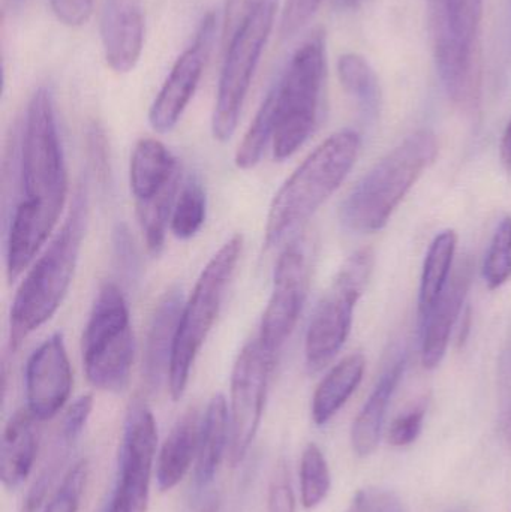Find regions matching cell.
Instances as JSON below:
<instances>
[{
  "label": "cell",
  "mask_w": 511,
  "mask_h": 512,
  "mask_svg": "<svg viewBox=\"0 0 511 512\" xmlns=\"http://www.w3.org/2000/svg\"><path fill=\"white\" fill-rule=\"evenodd\" d=\"M68 197V173L53 99L44 87L27 104L20 147V200L6 239V276L17 280L53 233Z\"/></svg>",
  "instance_id": "obj_1"
},
{
  "label": "cell",
  "mask_w": 511,
  "mask_h": 512,
  "mask_svg": "<svg viewBox=\"0 0 511 512\" xmlns=\"http://www.w3.org/2000/svg\"><path fill=\"white\" fill-rule=\"evenodd\" d=\"M87 183H81L71 210L44 254L18 286L9 312V348L18 346L57 312L77 268L89 215Z\"/></svg>",
  "instance_id": "obj_2"
},
{
  "label": "cell",
  "mask_w": 511,
  "mask_h": 512,
  "mask_svg": "<svg viewBox=\"0 0 511 512\" xmlns=\"http://www.w3.org/2000/svg\"><path fill=\"white\" fill-rule=\"evenodd\" d=\"M362 140L353 129H342L320 144L288 177L270 204L266 249L305 224L338 191L356 164Z\"/></svg>",
  "instance_id": "obj_3"
},
{
  "label": "cell",
  "mask_w": 511,
  "mask_h": 512,
  "mask_svg": "<svg viewBox=\"0 0 511 512\" xmlns=\"http://www.w3.org/2000/svg\"><path fill=\"white\" fill-rule=\"evenodd\" d=\"M438 141L428 129L408 135L392 152L354 186L339 212L351 233H378L389 224L393 212L417 180L434 164Z\"/></svg>",
  "instance_id": "obj_4"
},
{
  "label": "cell",
  "mask_w": 511,
  "mask_h": 512,
  "mask_svg": "<svg viewBox=\"0 0 511 512\" xmlns=\"http://www.w3.org/2000/svg\"><path fill=\"white\" fill-rule=\"evenodd\" d=\"M432 53L453 104L471 110L482 87L480 30L485 0H426Z\"/></svg>",
  "instance_id": "obj_5"
},
{
  "label": "cell",
  "mask_w": 511,
  "mask_h": 512,
  "mask_svg": "<svg viewBox=\"0 0 511 512\" xmlns=\"http://www.w3.org/2000/svg\"><path fill=\"white\" fill-rule=\"evenodd\" d=\"M326 77V36L315 30L291 57L275 93L273 156L291 158L317 126L321 92Z\"/></svg>",
  "instance_id": "obj_6"
},
{
  "label": "cell",
  "mask_w": 511,
  "mask_h": 512,
  "mask_svg": "<svg viewBox=\"0 0 511 512\" xmlns=\"http://www.w3.org/2000/svg\"><path fill=\"white\" fill-rule=\"evenodd\" d=\"M242 249L243 237L240 234L231 237L201 271L191 297L183 304L168 375V387L174 400L182 399L185 394L195 358L215 325Z\"/></svg>",
  "instance_id": "obj_7"
},
{
  "label": "cell",
  "mask_w": 511,
  "mask_h": 512,
  "mask_svg": "<svg viewBox=\"0 0 511 512\" xmlns=\"http://www.w3.org/2000/svg\"><path fill=\"white\" fill-rule=\"evenodd\" d=\"M87 381L99 390H125L134 364L135 340L128 304L113 282L99 288L81 339Z\"/></svg>",
  "instance_id": "obj_8"
},
{
  "label": "cell",
  "mask_w": 511,
  "mask_h": 512,
  "mask_svg": "<svg viewBox=\"0 0 511 512\" xmlns=\"http://www.w3.org/2000/svg\"><path fill=\"white\" fill-rule=\"evenodd\" d=\"M276 9L278 0H260L224 42V65L212 116V134L221 143L231 140L236 132L255 69L275 23Z\"/></svg>",
  "instance_id": "obj_9"
},
{
  "label": "cell",
  "mask_w": 511,
  "mask_h": 512,
  "mask_svg": "<svg viewBox=\"0 0 511 512\" xmlns=\"http://www.w3.org/2000/svg\"><path fill=\"white\" fill-rule=\"evenodd\" d=\"M374 261V252L369 248L351 255L315 307L305 340L309 372L324 369L347 342L354 309L368 285Z\"/></svg>",
  "instance_id": "obj_10"
},
{
  "label": "cell",
  "mask_w": 511,
  "mask_h": 512,
  "mask_svg": "<svg viewBox=\"0 0 511 512\" xmlns=\"http://www.w3.org/2000/svg\"><path fill=\"white\" fill-rule=\"evenodd\" d=\"M158 448V427L144 400L126 412L117 459V480L105 512H146Z\"/></svg>",
  "instance_id": "obj_11"
},
{
  "label": "cell",
  "mask_w": 511,
  "mask_h": 512,
  "mask_svg": "<svg viewBox=\"0 0 511 512\" xmlns=\"http://www.w3.org/2000/svg\"><path fill=\"white\" fill-rule=\"evenodd\" d=\"M276 355L260 339L251 340L240 351L231 373L228 460L237 466L245 460L263 418L270 375Z\"/></svg>",
  "instance_id": "obj_12"
},
{
  "label": "cell",
  "mask_w": 511,
  "mask_h": 512,
  "mask_svg": "<svg viewBox=\"0 0 511 512\" xmlns=\"http://www.w3.org/2000/svg\"><path fill=\"white\" fill-rule=\"evenodd\" d=\"M311 264L302 243H291L276 262L273 289L260 325V342L276 355L290 339L308 297Z\"/></svg>",
  "instance_id": "obj_13"
},
{
  "label": "cell",
  "mask_w": 511,
  "mask_h": 512,
  "mask_svg": "<svg viewBox=\"0 0 511 512\" xmlns=\"http://www.w3.org/2000/svg\"><path fill=\"white\" fill-rule=\"evenodd\" d=\"M215 26L213 14L207 15L201 21L194 44L183 51L182 56L176 60L164 86L153 101L149 111V122L159 134L173 131L191 102L212 48Z\"/></svg>",
  "instance_id": "obj_14"
},
{
  "label": "cell",
  "mask_w": 511,
  "mask_h": 512,
  "mask_svg": "<svg viewBox=\"0 0 511 512\" xmlns=\"http://www.w3.org/2000/svg\"><path fill=\"white\" fill-rule=\"evenodd\" d=\"M72 369L65 340L54 333L30 355L26 366L27 409L38 421L56 417L71 397Z\"/></svg>",
  "instance_id": "obj_15"
},
{
  "label": "cell",
  "mask_w": 511,
  "mask_h": 512,
  "mask_svg": "<svg viewBox=\"0 0 511 512\" xmlns=\"http://www.w3.org/2000/svg\"><path fill=\"white\" fill-rule=\"evenodd\" d=\"M101 39L108 66L131 72L143 51V0H102Z\"/></svg>",
  "instance_id": "obj_16"
},
{
  "label": "cell",
  "mask_w": 511,
  "mask_h": 512,
  "mask_svg": "<svg viewBox=\"0 0 511 512\" xmlns=\"http://www.w3.org/2000/svg\"><path fill=\"white\" fill-rule=\"evenodd\" d=\"M473 271V262L465 258L447 283L437 304L422 321V364L425 369H437L444 360L453 327L464 313L462 309L473 283Z\"/></svg>",
  "instance_id": "obj_17"
},
{
  "label": "cell",
  "mask_w": 511,
  "mask_h": 512,
  "mask_svg": "<svg viewBox=\"0 0 511 512\" xmlns=\"http://www.w3.org/2000/svg\"><path fill=\"white\" fill-rule=\"evenodd\" d=\"M183 304L185 301L180 288L168 289L156 304L147 331L143 358L144 378L150 390H158L170 375Z\"/></svg>",
  "instance_id": "obj_18"
},
{
  "label": "cell",
  "mask_w": 511,
  "mask_h": 512,
  "mask_svg": "<svg viewBox=\"0 0 511 512\" xmlns=\"http://www.w3.org/2000/svg\"><path fill=\"white\" fill-rule=\"evenodd\" d=\"M180 185V167L173 153L155 138L135 144L129 164V186L135 203H146Z\"/></svg>",
  "instance_id": "obj_19"
},
{
  "label": "cell",
  "mask_w": 511,
  "mask_h": 512,
  "mask_svg": "<svg viewBox=\"0 0 511 512\" xmlns=\"http://www.w3.org/2000/svg\"><path fill=\"white\" fill-rule=\"evenodd\" d=\"M405 366H407V355H396L395 360L380 376V381L377 382L371 396L354 420L351 427V445L357 457L365 459L377 450L387 408L404 376Z\"/></svg>",
  "instance_id": "obj_20"
},
{
  "label": "cell",
  "mask_w": 511,
  "mask_h": 512,
  "mask_svg": "<svg viewBox=\"0 0 511 512\" xmlns=\"http://www.w3.org/2000/svg\"><path fill=\"white\" fill-rule=\"evenodd\" d=\"M36 421L26 408L15 412L6 423L0 448V478L5 489H17L32 472L38 453Z\"/></svg>",
  "instance_id": "obj_21"
},
{
  "label": "cell",
  "mask_w": 511,
  "mask_h": 512,
  "mask_svg": "<svg viewBox=\"0 0 511 512\" xmlns=\"http://www.w3.org/2000/svg\"><path fill=\"white\" fill-rule=\"evenodd\" d=\"M201 417L197 409H189L177 420L162 444L156 460V484L161 492H170L197 460Z\"/></svg>",
  "instance_id": "obj_22"
},
{
  "label": "cell",
  "mask_w": 511,
  "mask_h": 512,
  "mask_svg": "<svg viewBox=\"0 0 511 512\" xmlns=\"http://www.w3.org/2000/svg\"><path fill=\"white\" fill-rule=\"evenodd\" d=\"M230 408L222 394H216L201 417L200 442L195 460V484L200 489L215 480L219 465L230 448Z\"/></svg>",
  "instance_id": "obj_23"
},
{
  "label": "cell",
  "mask_w": 511,
  "mask_h": 512,
  "mask_svg": "<svg viewBox=\"0 0 511 512\" xmlns=\"http://www.w3.org/2000/svg\"><path fill=\"white\" fill-rule=\"evenodd\" d=\"M365 355L356 352L339 361L318 385L312 399V420L317 426L329 423L359 388L365 375Z\"/></svg>",
  "instance_id": "obj_24"
},
{
  "label": "cell",
  "mask_w": 511,
  "mask_h": 512,
  "mask_svg": "<svg viewBox=\"0 0 511 512\" xmlns=\"http://www.w3.org/2000/svg\"><path fill=\"white\" fill-rule=\"evenodd\" d=\"M458 236L455 231L447 230L432 240L423 265L422 280L419 291L420 322L428 316L437 304L449 283L450 270L455 259Z\"/></svg>",
  "instance_id": "obj_25"
},
{
  "label": "cell",
  "mask_w": 511,
  "mask_h": 512,
  "mask_svg": "<svg viewBox=\"0 0 511 512\" xmlns=\"http://www.w3.org/2000/svg\"><path fill=\"white\" fill-rule=\"evenodd\" d=\"M336 69L345 92L356 99L366 116L377 117L381 105L380 81L368 59L359 53H345L339 57Z\"/></svg>",
  "instance_id": "obj_26"
},
{
  "label": "cell",
  "mask_w": 511,
  "mask_h": 512,
  "mask_svg": "<svg viewBox=\"0 0 511 512\" xmlns=\"http://www.w3.org/2000/svg\"><path fill=\"white\" fill-rule=\"evenodd\" d=\"M207 197L200 180L191 177L183 183L171 212L170 230L179 240L197 236L206 221Z\"/></svg>",
  "instance_id": "obj_27"
},
{
  "label": "cell",
  "mask_w": 511,
  "mask_h": 512,
  "mask_svg": "<svg viewBox=\"0 0 511 512\" xmlns=\"http://www.w3.org/2000/svg\"><path fill=\"white\" fill-rule=\"evenodd\" d=\"M273 135H275V93L272 90L255 114L248 132L237 149L236 158H234L237 167L240 170H252L257 167L270 141L273 143Z\"/></svg>",
  "instance_id": "obj_28"
},
{
  "label": "cell",
  "mask_w": 511,
  "mask_h": 512,
  "mask_svg": "<svg viewBox=\"0 0 511 512\" xmlns=\"http://www.w3.org/2000/svg\"><path fill=\"white\" fill-rule=\"evenodd\" d=\"M332 487L326 456L317 444H308L300 460V498L306 510L323 504Z\"/></svg>",
  "instance_id": "obj_29"
},
{
  "label": "cell",
  "mask_w": 511,
  "mask_h": 512,
  "mask_svg": "<svg viewBox=\"0 0 511 512\" xmlns=\"http://www.w3.org/2000/svg\"><path fill=\"white\" fill-rule=\"evenodd\" d=\"M483 279L489 289H498L511 279V216L498 225L483 262Z\"/></svg>",
  "instance_id": "obj_30"
},
{
  "label": "cell",
  "mask_w": 511,
  "mask_h": 512,
  "mask_svg": "<svg viewBox=\"0 0 511 512\" xmlns=\"http://www.w3.org/2000/svg\"><path fill=\"white\" fill-rule=\"evenodd\" d=\"M89 465L86 460L75 463L63 477L59 489L48 502L44 512H78L81 496L86 487Z\"/></svg>",
  "instance_id": "obj_31"
},
{
  "label": "cell",
  "mask_w": 511,
  "mask_h": 512,
  "mask_svg": "<svg viewBox=\"0 0 511 512\" xmlns=\"http://www.w3.org/2000/svg\"><path fill=\"white\" fill-rule=\"evenodd\" d=\"M425 415V403H417L416 406L396 417L390 424L389 444L398 448L414 444L422 433Z\"/></svg>",
  "instance_id": "obj_32"
},
{
  "label": "cell",
  "mask_w": 511,
  "mask_h": 512,
  "mask_svg": "<svg viewBox=\"0 0 511 512\" xmlns=\"http://www.w3.org/2000/svg\"><path fill=\"white\" fill-rule=\"evenodd\" d=\"M267 511L296 512V496L291 486L290 469L284 460L278 463L270 481Z\"/></svg>",
  "instance_id": "obj_33"
},
{
  "label": "cell",
  "mask_w": 511,
  "mask_h": 512,
  "mask_svg": "<svg viewBox=\"0 0 511 512\" xmlns=\"http://www.w3.org/2000/svg\"><path fill=\"white\" fill-rule=\"evenodd\" d=\"M323 0H287L281 17V36L293 38L317 14Z\"/></svg>",
  "instance_id": "obj_34"
},
{
  "label": "cell",
  "mask_w": 511,
  "mask_h": 512,
  "mask_svg": "<svg viewBox=\"0 0 511 512\" xmlns=\"http://www.w3.org/2000/svg\"><path fill=\"white\" fill-rule=\"evenodd\" d=\"M93 409V397L86 394L81 396L80 399L75 400L65 417H63L62 426H60L59 438L65 441L66 444L74 447L75 442L80 439L81 433L84 432L87 421H89L90 414Z\"/></svg>",
  "instance_id": "obj_35"
},
{
  "label": "cell",
  "mask_w": 511,
  "mask_h": 512,
  "mask_svg": "<svg viewBox=\"0 0 511 512\" xmlns=\"http://www.w3.org/2000/svg\"><path fill=\"white\" fill-rule=\"evenodd\" d=\"M344 512H404L395 493L383 489H365L356 493Z\"/></svg>",
  "instance_id": "obj_36"
},
{
  "label": "cell",
  "mask_w": 511,
  "mask_h": 512,
  "mask_svg": "<svg viewBox=\"0 0 511 512\" xmlns=\"http://www.w3.org/2000/svg\"><path fill=\"white\" fill-rule=\"evenodd\" d=\"M501 432L511 447V340L500 361Z\"/></svg>",
  "instance_id": "obj_37"
},
{
  "label": "cell",
  "mask_w": 511,
  "mask_h": 512,
  "mask_svg": "<svg viewBox=\"0 0 511 512\" xmlns=\"http://www.w3.org/2000/svg\"><path fill=\"white\" fill-rule=\"evenodd\" d=\"M50 5L57 20L68 27L83 26L92 17L93 0H50Z\"/></svg>",
  "instance_id": "obj_38"
},
{
  "label": "cell",
  "mask_w": 511,
  "mask_h": 512,
  "mask_svg": "<svg viewBox=\"0 0 511 512\" xmlns=\"http://www.w3.org/2000/svg\"><path fill=\"white\" fill-rule=\"evenodd\" d=\"M260 0H227L225 5L224 26H222V41H227L236 32L237 27L251 14L252 9Z\"/></svg>",
  "instance_id": "obj_39"
},
{
  "label": "cell",
  "mask_w": 511,
  "mask_h": 512,
  "mask_svg": "<svg viewBox=\"0 0 511 512\" xmlns=\"http://www.w3.org/2000/svg\"><path fill=\"white\" fill-rule=\"evenodd\" d=\"M87 144H89V152L92 155L95 170L98 171L101 179H105L108 176L107 138H105L101 126L96 125V123H93L89 128V132H87Z\"/></svg>",
  "instance_id": "obj_40"
},
{
  "label": "cell",
  "mask_w": 511,
  "mask_h": 512,
  "mask_svg": "<svg viewBox=\"0 0 511 512\" xmlns=\"http://www.w3.org/2000/svg\"><path fill=\"white\" fill-rule=\"evenodd\" d=\"M114 251H116L119 264L123 270L129 271L137 268V254H135L134 242H132L131 234L125 225H117L114 230Z\"/></svg>",
  "instance_id": "obj_41"
},
{
  "label": "cell",
  "mask_w": 511,
  "mask_h": 512,
  "mask_svg": "<svg viewBox=\"0 0 511 512\" xmlns=\"http://www.w3.org/2000/svg\"><path fill=\"white\" fill-rule=\"evenodd\" d=\"M501 161L506 170L511 173V120L504 131L503 140H501Z\"/></svg>",
  "instance_id": "obj_42"
},
{
  "label": "cell",
  "mask_w": 511,
  "mask_h": 512,
  "mask_svg": "<svg viewBox=\"0 0 511 512\" xmlns=\"http://www.w3.org/2000/svg\"><path fill=\"white\" fill-rule=\"evenodd\" d=\"M471 327V309L467 307L464 313V321H462L461 325V333H459V345L467 342L468 333H470Z\"/></svg>",
  "instance_id": "obj_43"
},
{
  "label": "cell",
  "mask_w": 511,
  "mask_h": 512,
  "mask_svg": "<svg viewBox=\"0 0 511 512\" xmlns=\"http://www.w3.org/2000/svg\"><path fill=\"white\" fill-rule=\"evenodd\" d=\"M338 2H339V5L342 6V8L356 9L357 6L360 5V2H362V0H338Z\"/></svg>",
  "instance_id": "obj_44"
},
{
  "label": "cell",
  "mask_w": 511,
  "mask_h": 512,
  "mask_svg": "<svg viewBox=\"0 0 511 512\" xmlns=\"http://www.w3.org/2000/svg\"><path fill=\"white\" fill-rule=\"evenodd\" d=\"M12 3H18L21 2V0H11Z\"/></svg>",
  "instance_id": "obj_45"
}]
</instances>
